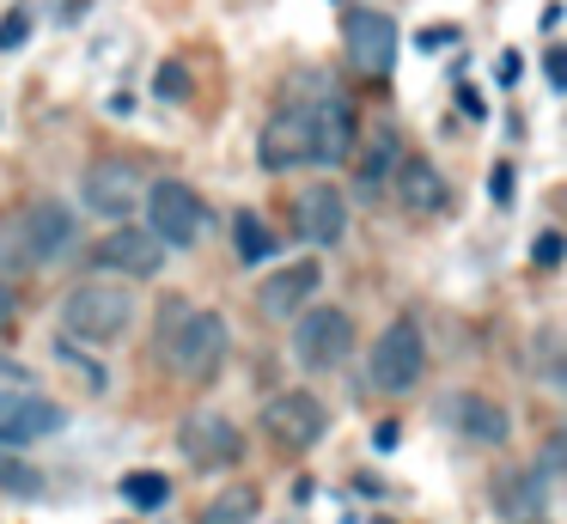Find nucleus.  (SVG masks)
I'll list each match as a JSON object with an SVG mask.
<instances>
[{"mask_svg": "<svg viewBox=\"0 0 567 524\" xmlns=\"http://www.w3.org/2000/svg\"><path fill=\"white\" fill-rule=\"evenodd\" d=\"M342 43H348V61H354L360 73H372V80H384V73L396 68V19L379 7H348Z\"/></svg>", "mask_w": 567, "mask_h": 524, "instance_id": "11", "label": "nucleus"}, {"mask_svg": "<svg viewBox=\"0 0 567 524\" xmlns=\"http://www.w3.org/2000/svg\"><path fill=\"white\" fill-rule=\"evenodd\" d=\"M318 287H323V268L311 263V256H299V263H281L269 280H262L257 305H262V317H293V311H306V305L318 299Z\"/></svg>", "mask_w": 567, "mask_h": 524, "instance_id": "14", "label": "nucleus"}, {"mask_svg": "<svg viewBox=\"0 0 567 524\" xmlns=\"http://www.w3.org/2000/svg\"><path fill=\"white\" fill-rule=\"evenodd\" d=\"M141 202H147V232L165 244V250H189V244L208 232V207H202V195L189 189V183H177V177L147 183Z\"/></svg>", "mask_w": 567, "mask_h": 524, "instance_id": "6", "label": "nucleus"}, {"mask_svg": "<svg viewBox=\"0 0 567 524\" xmlns=\"http://www.w3.org/2000/svg\"><path fill=\"white\" fill-rule=\"evenodd\" d=\"M396 158H403V153H396V134H391V129H379V134L367 141V153L354 158V189L367 195V202H372V195H384V189H391Z\"/></svg>", "mask_w": 567, "mask_h": 524, "instance_id": "18", "label": "nucleus"}, {"mask_svg": "<svg viewBox=\"0 0 567 524\" xmlns=\"http://www.w3.org/2000/svg\"><path fill=\"white\" fill-rule=\"evenodd\" d=\"M226 348H233V329L220 311H189V305H165V329H159V360L172 366L189 384H214Z\"/></svg>", "mask_w": 567, "mask_h": 524, "instance_id": "2", "label": "nucleus"}, {"mask_svg": "<svg viewBox=\"0 0 567 524\" xmlns=\"http://www.w3.org/2000/svg\"><path fill=\"white\" fill-rule=\"evenodd\" d=\"M293 360L306 366V372H330V366L348 360V348H354V317L342 311V305H306V311H293Z\"/></svg>", "mask_w": 567, "mask_h": 524, "instance_id": "7", "label": "nucleus"}, {"mask_svg": "<svg viewBox=\"0 0 567 524\" xmlns=\"http://www.w3.org/2000/svg\"><path fill=\"white\" fill-rule=\"evenodd\" d=\"M159 97H165V104H184V97H189V73L177 68V61H165V68H159Z\"/></svg>", "mask_w": 567, "mask_h": 524, "instance_id": "24", "label": "nucleus"}, {"mask_svg": "<svg viewBox=\"0 0 567 524\" xmlns=\"http://www.w3.org/2000/svg\"><path fill=\"white\" fill-rule=\"evenodd\" d=\"M494 202H513V165H494Z\"/></svg>", "mask_w": 567, "mask_h": 524, "instance_id": "27", "label": "nucleus"}, {"mask_svg": "<svg viewBox=\"0 0 567 524\" xmlns=\"http://www.w3.org/2000/svg\"><path fill=\"white\" fill-rule=\"evenodd\" d=\"M537 263H543V268L561 263V232H543V238H537Z\"/></svg>", "mask_w": 567, "mask_h": 524, "instance_id": "26", "label": "nucleus"}, {"mask_svg": "<svg viewBox=\"0 0 567 524\" xmlns=\"http://www.w3.org/2000/svg\"><path fill=\"white\" fill-rule=\"evenodd\" d=\"M31 24H38L31 0H19V7H7V12H0V55H13V49H25Z\"/></svg>", "mask_w": 567, "mask_h": 524, "instance_id": "23", "label": "nucleus"}, {"mask_svg": "<svg viewBox=\"0 0 567 524\" xmlns=\"http://www.w3.org/2000/svg\"><path fill=\"white\" fill-rule=\"evenodd\" d=\"M457 104H464L470 116H482V92H476V85H464V92H457Z\"/></svg>", "mask_w": 567, "mask_h": 524, "instance_id": "28", "label": "nucleus"}, {"mask_svg": "<svg viewBox=\"0 0 567 524\" xmlns=\"http://www.w3.org/2000/svg\"><path fill=\"white\" fill-rule=\"evenodd\" d=\"M13 238H19L25 268H43V263H62V256L80 244V219H74L68 202H50V195H43V202H31L25 214H19Z\"/></svg>", "mask_w": 567, "mask_h": 524, "instance_id": "8", "label": "nucleus"}, {"mask_svg": "<svg viewBox=\"0 0 567 524\" xmlns=\"http://www.w3.org/2000/svg\"><path fill=\"white\" fill-rule=\"evenodd\" d=\"M0 494L7 500H38L43 494V475L31 470L25 458H13L7 445H0Z\"/></svg>", "mask_w": 567, "mask_h": 524, "instance_id": "21", "label": "nucleus"}, {"mask_svg": "<svg viewBox=\"0 0 567 524\" xmlns=\"http://www.w3.org/2000/svg\"><path fill=\"white\" fill-rule=\"evenodd\" d=\"M68 427V409L38 390H0V445H25V439H50Z\"/></svg>", "mask_w": 567, "mask_h": 524, "instance_id": "13", "label": "nucleus"}, {"mask_svg": "<svg viewBox=\"0 0 567 524\" xmlns=\"http://www.w3.org/2000/svg\"><path fill=\"white\" fill-rule=\"evenodd\" d=\"M323 433H330V409H323L311 390H275V397L262 402V439H269L275 451H287V458H306Z\"/></svg>", "mask_w": 567, "mask_h": 524, "instance_id": "5", "label": "nucleus"}, {"mask_svg": "<svg viewBox=\"0 0 567 524\" xmlns=\"http://www.w3.org/2000/svg\"><path fill=\"white\" fill-rule=\"evenodd\" d=\"M141 171L128 165V158H99V165H86V177H80V207L86 214H99V219H128L141 207Z\"/></svg>", "mask_w": 567, "mask_h": 524, "instance_id": "10", "label": "nucleus"}, {"mask_svg": "<svg viewBox=\"0 0 567 524\" xmlns=\"http://www.w3.org/2000/svg\"><path fill=\"white\" fill-rule=\"evenodd\" d=\"M293 226L306 244H318V250H330V244L348 238V195L336 189V183H318V189L299 195L293 207Z\"/></svg>", "mask_w": 567, "mask_h": 524, "instance_id": "15", "label": "nucleus"}, {"mask_svg": "<svg viewBox=\"0 0 567 524\" xmlns=\"http://www.w3.org/2000/svg\"><path fill=\"white\" fill-rule=\"evenodd\" d=\"M7 323H13V292L0 287V329H7Z\"/></svg>", "mask_w": 567, "mask_h": 524, "instance_id": "29", "label": "nucleus"}, {"mask_svg": "<svg viewBox=\"0 0 567 524\" xmlns=\"http://www.w3.org/2000/svg\"><path fill=\"white\" fill-rule=\"evenodd\" d=\"M396 195H403L409 214H440L445 207V177L427 165V158H396Z\"/></svg>", "mask_w": 567, "mask_h": 524, "instance_id": "17", "label": "nucleus"}, {"mask_svg": "<svg viewBox=\"0 0 567 524\" xmlns=\"http://www.w3.org/2000/svg\"><path fill=\"white\" fill-rule=\"evenodd\" d=\"M92 263L104 275H123V280H153L165 268V244L147 226H135V219H116V232H104L92 244Z\"/></svg>", "mask_w": 567, "mask_h": 524, "instance_id": "9", "label": "nucleus"}, {"mask_svg": "<svg viewBox=\"0 0 567 524\" xmlns=\"http://www.w3.org/2000/svg\"><path fill=\"white\" fill-rule=\"evenodd\" d=\"M354 153V110L330 80L311 92L287 97L269 122H262V171H299V165H342Z\"/></svg>", "mask_w": 567, "mask_h": 524, "instance_id": "1", "label": "nucleus"}, {"mask_svg": "<svg viewBox=\"0 0 567 524\" xmlns=\"http://www.w3.org/2000/svg\"><path fill=\"white\" fill-rule=\"evenodd\" d=\"M233 244H238V256H245V263H269L275 256V232L262 226V214H233Z\"/></svg>", "mask_w": 567, "mask_h": 524, "instance_id": "20", "label": "nucleus"}, {"mask_svg": "<svg viewBox=\"0 0 567 524\" xmlns=\"http://www.w3.org/2000/svg\"><path fill=\"white\" fill-rule=\"evenodd\" d=\"M62 329L68 341H86V348H111L135 329V292L123 280H80L62 299Z\"/></svg>", "mask_w": 567, "mask_h": 524, "instance_id": "3", "label": "nucleus"}, {"mask_svg": "<svg viewBox=\"0 0 567 524\" xmlns=\"http://www.w3.org/2000/svg\"><path fill=\"white\" fill-rule=\"evenodd\" d=\"M177 451H184L196 470H233V463L245 458V433H238L226 414L202 409V414H189V421L177 427Z\"/></svg>", "mask_w": 567, "mask_h": 524, "instance_id": "12", "label": "nucleus"}, {"mask_svg": "<svg viewBox=\"0 0 567 524\" xmlns=\"http://www.w3.org/2000/svg\"><path fill=\"white\" fill-rule=\"evenodd\" d=\"M123 500H128V506H141V512H153V506L172 500V482H165L159 470H128L123 475Z\"/></svg>", "mask_w": 567, "mask_h": 524, "instance_id": "22", "label": "nucleus"}, {"mask_svg": "<svg viewBox=\"0 0 567 524\" xmlns=\"http://www.w3.org/2000/svg\"><path fill=\"white\" fill-rule=\"evenodd\" d=\"M257 512H262L257 487L233 482V487H220V494H214L208 506H202V518H196V524H257Z\"/></svg>", "mask_w": 567, "mask_h": 524, "instance_id": "19", "label": "nucleus"}, {"mask_svg": "<svg viewBox=\"0 0 567 524\" xmlns=\"http://www.w3.org/2000/svg\"><path fill=\"white\" fill-rule=\"evenodd\" d=\"M62 360H68V366H80V378H86V390H92V397H104V372H99V366H92L80 348H74V341H62Z\"/></svg>", "mask_w": 567, "mask_h": 524, "instance_id": "25", "label": "nucleus"}, {"mask_svg": "<svg viewBox=\"0 0 567 524\" xmlns=\"http://www.w3.org/2000/svg\"><path fill=\"white\" fill-rule=\"evenodd\" d=\"M427 372V336H421L415 317H396V323L379 329L372 341V360H367V384L379 397H409Z\"/></svg>", "mask_w": 567, "mask_h": 524, "instance_id": "4", "label": "nucleus"}, {"mask_svg": "<svg viewBox=\"0 0 567 524\" xmlns=\"http://www.w3.org/2000/svg\"><path fill=\"white\" fill-rule=\"evenodd\" d=\"M445 414H452V427L470 439V445H506V439H513V414H506L494 397H476V390L452 397Z\"/></svg>", "mask_w": 567, "mask_h": 524, "instance_id": "16", "label": "nucleus"}]
</instances>
